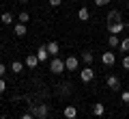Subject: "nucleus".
Returning a JSON list of instances; mask_svg holds the SVG:
<instances>
[{"label":"nucleus","mask_w":129,"mask_h":119,"mask_svg":"<svg viewBox=\"0 0 129 119\" xmlns=\"http://www.w3.org/2000/svg\"><path fill=\"white\" fill-rule=\"evenodd\" d=\"M62 113H64V119H75V117H78V108H75L73 104H67Z\"/></svg>","instance_id":"8"},{"label":"nucleus","mask_w":129,"mask_h":119,"mask_svg":"<svg viewBox=\"0 0 129 119\" xmlns=\"http://www.w3.org/2000/svg\"><path fill=\"white\" fill-rule=\"evenodd\" d=\"M120 65H123V69H129V54H125V56H123Z\"/></svg>","instance_id":"23"},{"label":"nucleus","mask_w":129,"mask_h":119,"mask_svg":"<svg viewBox=\"0 0 129 119\" xmlns=\"http://www.w3.org/2000/svg\"><path fill=\"white\" fill-rule=\"evenodd\" d=\"M19 119H35V115H32V113H24Z\"/></svg>","instance_id":"28"},{"label":"nucleus","mask_w":129,"mask_h":119,"mask_svg":"<svg viewBox=\"0 0 129 119\" xmlns=\"http://www.w3.org/2000/svg\"><path fill=\"white\" fill-rule=\"evenodd\" d=\"M5 89H7V82H5V78H0V93H5Z\"/></svg>","instance_id":"25"},{"label":"nucleus","mask_w":129,"mask_h":119,"mask_svg":"<svg viewBox=\"0 0 129 119\" xmlns=\"http://www.w3.org/2000/svg\"><path fill=\"white\" fill-rule=\"evenodd\" d=\"M78 20L80 22H88V20H90V11H88L86 7H82V9L78 11Z\"/></svg>","instance_id":"17"},{"label":"nucleus","mask_w":129,"mask_h":119,"mask_svg":"<svg viewBox=\"0 0 129 119\" xmlns=\"http://www.w3.org/2000/svg\"><path fill=\"white\" fill-rule=\"evenodd\" d=\"M120 52H129V37H125V39H120V46H118Z\"/></svg>","instance_id":"20"},{"label":"nucleus","mask_w":129,"mask_h":119,"mask_svg":"<svg viewBox=\"0 0 129 119\" xmlns=\"http://www.w3.org/2000/svg\"><path fill=\"white\" fill-rule=\"evenodd\" d=\"M73 2H75V0H73Z\"/></svg>","instance_id":"32"},{"label":"nucleus","mask_w":129,"mask_h":119,"mask_svg":"<svg viewBox=\"0 0 129 119\" xmlns=\"http://www.w3.org/2000/svg\"><path fill=\"white\" fill-rule=\"evenodd\" d=\"M37 56H39V61H41V63H45L47 59H50V52H47V46H41L37 50Z\"/></svg>","instance_id":"13"},{"label":"nucleus","mask_w":129,"mask_h":119,"mask_svg":"<svg viewBox=\"0 0 129 119\" xmlns=\"http://www.w3.org/2000/svg\"><path fill=\"white\" fill-rule=\"evenodd\" d=\"M28 20H30V15H28L26 11H22V13L17 15V22H22V24H28Z\"/></svg>","instance_id":"21"},{"label":"nucleus","mask_w":129,"mask_h":119,"mask_svg":"<svg viewBox=\"0 0 129 119\" xmlns=\"http://www.w3.org/2000/svg\"><path fill=\"white\" fill-rule=\"evenodd\" d=\"M64 67L69 69V72H75V69L80 67V59H78V56H73V54L67 56V59H64Z\"/></svg>","instance_id":"6"},{"label":"nucleus","mask_w":129,"mask_h":119,"mask_svg":"<svg viewBox=\"0 0 129 119\" xmlns=\"http://www.w3.org/2000/svg\"><path fill=\"white\" fill-rule=\"evenodd\" d=\"M120 100H123V104H129V89L120 91Z\"/></svg>","instance_id":"22"},{"label":"nucleus","mask_w":129,"mask_h":119,"mask_svg":"<svg viewBox=\"0 0 129 119\" xmlns=\"http://www.w3.org/2000/svg\"><path fill=\"white\" fill-rule=\"evenodd\" d=\"M39 63H41V61H39V56H37V54H28V56H26V67L35 69Z\"/></svg>","instance_id":"10"},{"label":"nucleus","mask_w":129,"mask_h":119,"mask_svg":"<svg viewBox=\"0 0 129 119\" xmlns=\"http://www.w3.org/2000/svg\"><path fill=\"white\" fill-rule=\"evenodd\" d=\"M5 74H7V67H5V63H0V78H5Z\"/></svg>","instance_id":"27"},{"label":"nucleus","mask_w":129,"mask_h":119,"mask_svg":"<svg viewBox=\"0 0 129 119\" xmlns=\"http://www.w3.org/2000/svg\"><path fill=\"white\" fill-rule=\"evenodd\" d=\"M47 2H50L52 7H60V5H62V0H47Z\"/></svg>","instance_id":"26"},{"label":"nucleus","mask_w":129,"mask_h":119,"mask_svg":"<svg viewBox=\"0 0 129 119\" xmlns=\"http://www.w3.org/2000/svg\"><path fill=\"white\" fill-rule=\"evenodd\" d=\"M64 69H67V67H64V61L58 59V56H54L52 63H50V72H52V74H62Z\"/></svg>","instance_id":"2"},{"label":"nucleus","mask_w":129,"mask_h":119,"mask_svg":"<svg viewBox=\"0 0 129 119\" xmlns=\"http://www.w3.org/2000/svg\"><path fill=\"white\" fill-rule=\"evenodd\" d=\"M80 59H82V63H86V65H92V61H95V54H92L90 50H84L82 54H80Z\"/></svg>","instance_id":"12"},{"label":"nucleus","mask_w":129,"mask_h":119,"mask_svg":"<svg viewBox=\"0 0 129 119\" xmlns=\"http://www.w3.org/2000/svg\"><path fill=\"white\" fill-rule=\"evenodd\" d=\"M11 72H13V74H22L24 72V65L19 63V61H13V63H11Z\"/></svg>","instance_id":"18"},{"label":"nucleus","mask_w":129,"mask_h":119,"mask_svg":"<svg viewBox=\"0 0 129 119\" xmlns=\"http://www.w3.org/2000/svg\"><path fill=\"white\" fill-rule=\"evenodd\" d=\"M127 9H129V0H127Z\"/></svg>","instance_id":"31"},{"label":"nucleus","mask_w":129,"mask_h":119,"mask_svg":"<svg viewBox=\"0 0 129 119\" xmlns=\"http://www.w3.org/2000/svg\"><path fill=\"white\" fill-rule=\"evenodd\" d=\"M106 84H108L110 91H120V80H118V76H114V74H110V76L106 78Z\"/></svg>","instance_id":"4"},{"label":"nucleus","mask_w":129,"mask_h":119,"mask_svg":"<svg viewBox=\"0 0 129 119\" xmlns=\"http://www.w3.org/2000/svg\"><path fill=\"white\" fill-rule=\"evenodd\" d=\"M108 46H110L112 50H116V48L120 46V39H118V35H108Z\"/></svg>","instance_id":"16"},{"label":"nucleus","mask_w":129,"mask_h":119,"mask_svg":"<svg viewBox=\"0 0 129 119\" xmlns=\"http://www.w3.org/2000/svg\"><path fill=\"white\" fill-rule=\"evenodd\" d=\"M26 24H22V22H17V24H15V26H13V35L15 37H24V35H26Z\"/></svg>","instance_id":"11"},{"label":"nucleus","mask_w":129,"mask_h":119,"mask_svg":"<svg viewBox=\"0 0 129 119\" xmlns=\"http://www.w3.org/2000/svg\"><path fill=\"white\" fill-rule=\"evenodd\" d=\"M108 18V24H114V22H123V18H120V11H116V9H112L110 13L106 15Z\"/></svg>","instance_id":"9"},{"label":"nucleus","mask_w":129,"mask_h":119,"mask_svg":"<svg viewBox=\"0 0 129 119\" xmlns=\"http://www.w3.org/2000/svg\"><path fill=\"white\" fill-rule=\"evenodd\" d=\"M92 78H95V69L90 67V65H88V67H84V69H80V80H82V82H92Z\"/></svg>","instance_id":"3"},{"label":"nucleus","mask_w":129,"mask_h":119,"mask_svg":"<svg viewBox=\"0 0 129 119\" xmlns=\"http://www.w3.org/2000/svg\"><path fill=\"white\" fill-rule=\"evenodd\" d=\"M112 0H95V5L97 7H106V5H110Z\"/></svg>","instance_id":"24"},{"label":"nucleus","mask_w":129,"mask_h":119,"mask_svg":"<svg viewBox=\"0 0 129 119\" xmlns=\"http://www.w3.org/2000/svg\"><path fill=\"white\" fill-rule=\"evenodd\" d=\"M30 113L35 115V119H47V115H50V106L43 104V102H39V104H30Z\"/></svg>","instance_id":"1"},{"label":"nucleus","mask_w":129,"mask_h":119,"mask_svg":"<svg viewBox=\"0 0 129 119\" xmlns=\"http://www.w3.org/2000/svg\"><path fill=\"white\" fill-rule=\"evenodd\" d=\"M125 28H127V22H114V24H108V32H110V35H120Z\"/></svg>","instance_id":"5"},{"label":"nucleus","mask_w":129,"mask_h":119,"mask_svg":"<svg viewBox=\"0 0 129 119\" xmlns=\"http://www.w3.org/2000/svg\"><path fill=\"white\" fill-rule=\"evenodd\" d=\"M0 119H7V115H0Z\"/></svg>","instance_id":"29"},{"label":"nucleus","mask_w":129,"mask_h":119,"mask_svg":"<svg viewBox=\"0 0 129 119\" xmlns=\"http://www.w3.org/2000/svg\"><path fill=\"white\" fill-rule=\"evenodd\" d=\"M0 20H2V24H5V26H9V24H13V15H11V13H2V15H0Z\"/></svg>","instance_id":"19"},{"label":"nucleus","mask_w":129,"mask_h":119,"mask_svg":"<svg viewBox=\"0 0 129 119\" xmlns=\"http://www.w3.org/2000/svg\"><path fill=\"white\" fill-rule=\"evenodd\" d=\"M103 113H106V104H101V102L92 104V115H95V117H101Z\"/></svg>","instance_id":"15"},{"label":"nucleus","mask_w":129,"mask_h":119,"mask_svg":"<svg viewBox=\"0 0 129 119\" xmlns=\"http://www.w3.org/2000/svg\"><path fill=\"white\" fill-rule=\"evenodd\" d=\"M45 46H47V52H50V56H58V50H60L58 41H50V43H45Z\"/></svg>","instance_id":"14"},{"label":"nucleus","mask_w":129,"mask_h":119,"mask_svg":"<svg viewBox=\"0 0 129 119\" xmlns=\"http://www.w3.org/2000/svg\"><path fill=\"white\" fill-rule=\"evenodd\" d=\"M19 2H28V0H19Z\"/></svg>","instance_id":"30"},{"label":"nucleus","mask_w":129,"mask_h":119,"mask_svg":"<svg viewBox=\"0 0 129 119\" xmlns=\"http://www.w3.org/2000/svg\"><path fill=\"white\" fill-rule=\"evenodd\" d=\"M101 63H103V65H108V67H112V65L116 63L114 52H110V50H108V52H103V54H101Z\"/></svg>","instance_id":"7"}]
</instances>
